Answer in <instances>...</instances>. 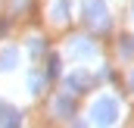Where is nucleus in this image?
I'll use <instances>...</instances> for the list:
<instances>
[{
	"label": "nucleus",
	"mask_w": 134,
	"mask_h": 128,
	"mask_svg": "<svg viewBox=\"0 0 134 128\" xmlns=\"http://www.w3.org/2000/svg\"><path fill=\"white\" fill-rule=\"evenodd\" d=\"M19 109L9 106V103H0V125H19Z\"/></svg>",
	"instance_id": "6"
},
{
	"label": "nucleus",
	"mask_w": 134,
	"mask_h": 128,
	"mask_svg": "<svg viewBox=\"0 0 134 128\" xmlns=\"http://www.w3.org/2000/svg\"><path fill=\"white\" fill-rule=\"evenodd\" d=\"M53 19H69V0H56V6H53Z\"/></svg>",
	"instance_id": "9"
},
{
	"label": "nucleus",
	"mask_w": 134,
	"mask_h": 128,
	"mask_svg": "<svg viewBox=\"0 0 134 128\" xmlns=\"http://www.w3.org/2000/svg\"><path fill=\"white\" fill-rule=\"evenodd\" d=\"M53 113H56V116H72V113H75L72 97H56V100H53Z\"/></svg>",
	"instance_id": "7"
},
{
	"label": "nucleus",
	"mask_w": 134,
	"mask_h": 128,
	"mask_svg": "<svg viewBox=\"0 0 134 128\" xmlns=\"http://www.w3.org/2000/svg\"><path fill=\"white\" fill-rule=\"evenodd\" d=\"M66 88H69V94H81L84 88H91V75H87V72L69 75V78H66Z\"/></svg>",
	"instance_id": "4"
},
{
	"label": "nucleus",
	"mask_w": 134,
	"mask_h": 128,
	"mask_svg": "<svg viewBox=\"0 0 134 128\" xmlns=\"http://www.w3.org/2000/svg\"><path fill=\"white\" fill-rule=\"evenodd\" d=\"M131 84H134V72H131Z\"/></svg>",
	"instance_id": "13"
},
{
	"label": "nucleus",
	"mask_w": 134,
	"mask_h": 128,
	"mask_svg": "<svg viewBox=\"0 0 134 128\" xmlns=\"http://www.w3.org/2000/svg\"><path fill=\"white\" fill-rule=\"evenodd\" d=\"M44 84H47V78H44V75H41V72H31V75H28V94H44Z\"/></svg>",
	"instance_id": "8"
},
{
	"label": "nucleus",
	"mask_w": 134,
	"mask_h": 128,
	"mask_svg": "<svg viewBox=\"0 0 134 128\" xmlns=\"http://www.w3.org/2000/svg\"><path fill=\"white\" fill-rule=\"evenodd\" d=\"M69 56H75V60H91V56H97V47H94V41H87V38H75L72 47H69Z\"/></svg>",
	"instance_id": "3"
},
{
	"label": "nucleus",
	"mask_w": 134,
	"mask_h": 128,
	"mask_svg": "<svg viewBox=\"0 0 134 128\" xmlns=\"http://www.w3.org/2000/svg\"><path fill=\"white\" fill-rule=\"evenodd\" d=\"M84 22L97 31L109 28V13H106V3L103 0H84Z\"/></svg>",
	"instance_id": "1"
},
{
	"label": "nucleus",
	"mask_w": 134,
	"mask_h": 128,
	"mask_svg": "<svg viewBox=\"0 0 134 128\" xmlns=\"http://www.w3.org/2000/svg\"><path fill=\"white\" fill-rule=\"evenodd\" d=\"M122 53H125V56H134V38H125V44H122Z\"/></svg>",
	"instance_id": "11"
},
{
	"label": "nucleus",
	"mask_w": 134,
	"mask_h": 128,
	"mask_svg": "<svg viewBox=\"0 0 134 128\" xmlns=\"http://www.w3.org/2000/svg\"><path fill=\"white\" fill-rule=\"evenodd\" d=\"M91 116H94L97 125H112V122L119 119V103H115L112 97H100V100L91 106Z\"/></svg>",
	"instance_id": "2"
},
{
	"label": "nucleus",
	"mask_w": 134,
	"mask_h": 128,
	"mask_svg": "<svg viewBox=\"0 0 134 128\" xmlns=\"http://www.w3.org/2000/svg\"><path fill=\"white\" fill-rule=\"evenodd\" d=\"M16 66H19V50L16 47H3L0 50V69L3 72H13Z\"/></svg>",
	"instance_id": "5"
},
{
	"label": "nucleus",
	"mask_w": 134,
	"mask_h": 128,
	"mask_svg": "<svg viewBox=\"0 0 134 128\" xmlns=\"http://www.w3.org/2000/svg\"><path fill=\"white\" fill-rule=\"evenodd\" d=\"M50 75H59V60H56V56L50 60Z\"/></svg>",
	"instance_id": "12"
},
{
	"label": "nucleus",
	"mask_w": 134,
	"mask_h": 128,
	"mask_svg": "<svg viewBox=\"0 0 134 128\" xmlns=\"http://www.w3.org/2000/svg\"><path fill=\"white\" fill-rule=\"evenodd\" d=\"M28 50H31V53H44V50H47L44 38H31V41H28Z\"/></svg>",
	"instance_id": "10"
}]
</instances>
